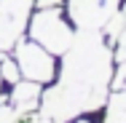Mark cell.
I'll return each mask as SVG.
<instances>
[{
    "instance_id": "1",
    "label": "cell",
    "mask_w": 126,
    "mask_h": 123,
    "mask_svg": "<svg viewBox=\"0 0 126 123\" xmlns=\"http://www.w3.org/2000/svg\"><path fill=\"white\" fill-rule=\"evenodd\" d=\"M113 75V51L102 29H78L64 54L59 86L43 94L40 121L67 123L80 112L99 110L107 102V80Z\"/></svg>"
},
{
    "instance_id": "2",
    "label": "cell",
    "mask_w": 126,
    "mask_h": 123,
    "mask_svg": "<svg viewBox=\"0 0 126 123\" xmlns=\"http://www.w3.org/2000/svg\"><path fill=\"white\" fill-rule=\"evenodd\" d=\"M73 22L64 19L62 8H38V14L30 16V40L40 43L48 54H67V48L73 46V38H75V29Z\"/></svg>"
},
{
    "instance_id": "3",
    "label": "cell",
    "mask_w": 126,
    "mask_h": 123,
    "mask_svg": "<svg viewBox=\"0 0 126 123\" xmlns=\"http://www.w3.org/2000/svg\"><path fill=\"white\" fill-rule=\"evenodd\" d=\"M14 56H16V64H19V70H22V75H24L27 80L48 83L51 78L56 75L54 54H48L35 40H19L14 46Z\"/></svg>"
},
{
    "instance_id": "4",
    "label": "cell",
    "mask_w": 126,
    "mask_h": 123,
    "mask_svg": "<svg viewBox=\"0 0 126 123\" xmlns=\"http://www.w3.org/2000/svg\"><path fill=\"white\" fill-rule=\"evenodd\" d=\"M35 0H0V51L14 48L30 24Z\"/></svg>"
},
{
    "instance_id": "5",
    "label": "cell",
    "mask_w": 126,
    "mask_h": 123,
    "mask_svg": "<svg viewBox=\"0 0 126 123\" xmlns=\"http://www.w3.org/2000/svg\"><path fill=\"white\" fill-rule=\"evenodd\" d=\"M113 14L105 0H67V16L78 29H102Z\"/></svg>"
},
{
    "instance_id": "6",
    "label": "cell",
    "mask_w": 126,
    "mask_h": 123,
    "mask_svg": "<svg viewBox=\"0 0 126 123\" xmlns=\"http://www.w3.org/2000/svg\"><path fill=\"white\" fill-rule=\"evenodd\" d=\"M40 96H43V91H40V83H35V80H19V83H14V91H11V107L14 110H38L40 107Z\"/></svg>"
},
{
    "instance_id": "7",
    "label": "cell",
    "mask_w": 126,
    "mask_h": 123,
    "mask_svg": "<svg viewBox=\"0 0 126 123\" xmlns=\"http://www.w3.org/2000/svg\"><path fill=\"white\" fill-rule=\"evenodd\" d=\"M105 123H126V91H113L110 94Z\"/></svg>"
},
{
    "instance_id": "8",
    "label": "cell",
    "mask_w": 126,
    "mask_h": 123,
    "mask_svg": "<svg viewBox=\"0 0 126 123\" xmlns=\"http://www.w3.org/2000/svg\"><path fill=\"white\" fill-rule=\"evenodd\" d=\"M0 78H3V80H8L11 86L22 80V70H19V64H16L14 59H8V56H5V51H0Z\"/></svg>"
},
{
    "instance_id": "9",
    "label": "cell",
    "mask_w": 126,
    "mask_h": 123,
    "mask_svg": "<svg viewBox=\"0 0 126 123\" xmlns=\"http://www.w3.org/2000/svg\"><path fill=\"white\" fill-rule=\"evenodd\" d=\"M11 123H43L38 110H14Z\"/></svg>"
},
{
    "instance_id": "10",
    "label": "cell",
    "mask_w": 126,
    "mask_h": 123,
    "mask_svg": "<svg viewBox=\"0 0 126 123\" xmlns=\"http://www.w3.org/2000/svg\"><path fill=\"white\" fill-rule=\"evenodd\" d=\"M113 91H126V62L118 64V70H115V78H113V86H110Z\"/></svg>"
},
{
    "instance_id": "11",
    "label": "cell",
    "mask_w": 126,
    "mask_h": 123,
    "mask_svg": "<svg viewBox=\"0 0 126 123\" xmlns=\"http://www.w3.org/2000/svg\"><path fill=\"white\" fill-rule=\"evenodd\" d=\"M115 59H118V62H126V29L118 35V40H115Z\"/></svg>"
},
{
    "instance_id": "12",
    "label": "cell",
    "mask_w": 126,
    "mask_h": 123,
    "mask_svg": "<svg viewBox=\"0 0 126 123\" xmlns=\"http://www.w3.org/2000/svg\"><path fill=\"white\" fill-rule=\"evenodd\" d=\"M64 0H35V8H62Z\"/></svg>"
},
{
    "instance_id": "13",
    "label": "cell",
    "mask_w": 126,
    "mask_h": 123,
    "mask_svg": "<svg viewBox=\"0 0 126 123\" xmlns=\"http://www.w3.org/2000/svg\"><path fill=\"white\" fill-rule=\"evenodd\" d=\"M11 118H14V107L0 104V123H11Z\"/></svg>"
},
{
    "instance_id": "14",
    "label": "cell",
    "mask_w": 126,
    "mask_h": 123,
    "mask_svg": "<svg viewBox=\"0 0 126 123\" xmlns=\"http://www.w3.org/2000/svg\"><path fill=\"white\" fill-rule=\"evenodd\" d=\"M105 3H107V5H110V11H118V8H121V3H124V0H105Z\"/></svg>"
},
{
    "instance_id": "15",
    "label": "cell",
    "mask_w": 126,
    "mask_h": 123,
    "mask_svg": "<svg viewBox=\"0 0 126 123\" xmlns=\"http://www.w3.org/2000/svg\"><path fill=\"white\" fill-rule=\"evenodd\" d=\"M118 11H121V19H124V29H126V0L121 3V8H118Z\"/></svg>"
},
{
    "instance_id": "16",
    "label": "cell",
    "mask_w": 126,
    "mask_h": 123,
    "mask_svg": "<svg viewBox=\"0 0 126 123\" xmlns=\"http://www.w3.org/2000/svg\"><path fill=\"white\" fill-rule=\"evenodd\" d=\"M80 123H89V121H80Z\"/></svg>"
},
{
    "instance_id": "17",
    "label": "cell",
    "mask_w": 126,
    "mask_h": 123,
    "mask_svg": "<svg viewBox=\"0 0 126 123\" xmlns=\"http://www.w3.org/2000/svg\"><path fill=\"white\" fill-rule=\"evenodd\" d=\"M0 80H3V78H0Z\"/></svg>"
}]
</instances>
